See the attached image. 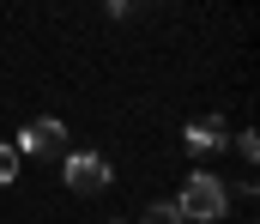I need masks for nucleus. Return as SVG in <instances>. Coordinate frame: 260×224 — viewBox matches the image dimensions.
<instances>
[{"mask_svg":"<svg viewBox=\"0 0 260 224\" xmlns=\"http://www.w3.org/2000/svg\"><path fill=\"white\" fill-rule=\"evenodd\" d=\"M176 212H182V224H224L230 188H224L212 170H188V182H182V194H176Z\"/></svg>","mask_w":260,"mask_h":224,"instance_id":"f257e3e1","label":"nucleus"},{"mask_svg":"<svg viewBox=\"0 0 260 224\" xmlns=\"http://www.w3.org/2000/svg\"><path fill=\"white\" fill-rule=\"evenodd\" d=\"M12 151H18V157H43V164H49V157H67V127L55 115H30V121L18 127V146Z\"/></svg>","mask_w":260,"mask_h":224,"instance_id":"f03ea898","label":"nucleus"},{"mask_svg":"<svg viewBox=\"0 0 260 224\" xmlns=\"http://www.w3.org/2000/svg\"><path fill=\"white\" fill-rule=\"evenodd\" d=\"M109 176H115V170H109L103 151H67V157H61V182L73 188V194H103Z\"/></svg>","mask_w":260,"mask_h":224,"instance_id":"7ed1b4c3","label":"nucleus"},{"mask_svg":"<svg viewBox=\"0 0 260 224\" xmlns=\"http://www.w3.org/2000/svg\"><path fill=\"white\" fill-rule=\"evenodd\" d=\"M224 140H230V134H224V115H206V121H194V127H188V151H194V157L218 151Z\"/></svg>","mask_w":260,"mask_h":224,"instance_id":"20e7f679","label":"nucleus"},{"mask_svg":"<svg viewBox=\"0 0 260 224\" xmlns=\"http://www.w3.org/2000/svg\"><path fill=\"white\" fill-rule=\"evenodd\" d=\"M139 224H182V212H176V200H151L139 212Z\"/></svg>","mask_w":260,"mask_h":224,"instance_id":"39448f33","label":"nucleus"},{"mask_svg":"<svg viewBox=\"0 0 260 224\" xmlns=\"http://www.w3.org/2000/svg\"><path fill=\"white\" fill-rule=\"evenodd\" d=\"M12 176H18V151H12V146H6V140H0V188H6Z\"/></svg>","mask_w":260,"mask_h":224,"instance_id":"423d86ee","label":"nucleus"},{"mask_svg":"<svg viewBox=\"0 0 260 224\" xmlns=\"http://www.w3.org/2000/svg\"><path fill=\"white\" fill-rule=\"evenodd\" d=\"M236 157H242V164H254V157H260V140H254V134H236Z\"/></svg>","mask_w":260,"mask_h":224,"instance_id":"0eeeda50","label":"nucleus"},{"mask_svg":"<svg viewBox=\"0 0 260 224\" xmlns=\"http://www.w3.org/2000/svg\"><path fill=\"white\" fill-rule=\"evenodd\" d=\"M109 12H115V18H139V12H145V0H109Z\"/></svg>","mask_w":260,"mask_h":224,"instance_id":"6e6552de","label":"nucleus"}]
</instances>
